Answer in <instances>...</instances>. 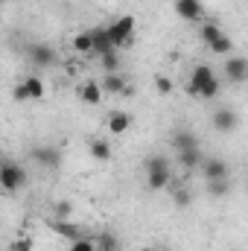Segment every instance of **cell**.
Instances as JSON below:
<instances>
[{
  "mask_svg": "<svg viewBox=\"0 0 248 251\" xmlns=\"http://www.w3.org/2000/svg\"><path fill=\"white\" fill-rule=\"evenodd\" d=\"M187 94L196 97V100H216V94H219V79H216V73H213L207 64H196L193 73H190Z\"/></svg>",
  "mask_w": 248,
  "mask_h": 251,
  "instance_id": "6da1fadb",
  "label": "cell"
},
{
  "mask_svg": "<svg viewBox=\"0 0 248 251\" xmlns=\"http://www.w3.org/2000/svg\"><path fill=\"white\" fill-rule=\"evenodd\" d=\"M170 178H173V173H170L167 158L152 155V158L146 161V184H149V190H164L170 184Z\"/></svg>",
  "mask_w": 248,
  "mask_h": 251,
  "instance_id": "7a4b0ae2",
  "label": "cell"
},
{
  "mask_svg": "<svg viewBox=\"0 0 248 251\" xmlns=\"http://www.w3.org/2000/svg\"><path fill=\"white\" fill-rule=\"evenodd\" d=\"M134 26H137L134 15H120L114 24H108V35H111V41H114V47H117V50H120L123 44H128V41H131Z\"/></svg>",
  "mask_w": 248,
  "mask_h": 251,
  "instance_id": "3957f363",
  "label": "cell"
},
{
  "mask_svg": "<svg viewBox=\"0 0 248 251\" xmlns=\"http://www.w3.org/2000/svg\"><path fill=\"white\" fill-rule=\"evenodd\" d=\"M47 88L38 76H26L18 88H15V100H24V102H35V100H44Z\"/></svg>",
  "mask_w": 248,
  "mask_h": 251,
  "instance_id": "277c9868",
  "label": "cell"
},
{
  "mask_svg": "<svg viewBox=\"0 0 248 251\" xmlns=\"http://www.w3.org/2000/svg\"><path fill=\"white\" fill-rule=\"evenodd\" d=\"M0 184L6 193H15V190H21L26 184V173L18 167V164H12V161H6L3 167H0Z\"/></svg>",
  "mask_w": 248,
  "mask_h": 251,
  "instance_id": "5b68a950",
  "label": "cell"
},
{
  "mask_svg": "<svg viewBox=\"0 0 248 251\" xmlns=\"http://www.w3.org/2000/svg\"><path fill=\"white\" fill-rule=\"evenodd\" d=\"M225 79L231 82H248V59L246 56H228L225 59Z\"/></svg>",
  "mask_w": 248,
  "mask_h": 251,
  "instance_id": "8992f818",
  "label": "cell"
},
{
  "mask_svg": "<svg viewBox=\"0 0 248 251\" xmlns=\"http://www.w3.org/2000/svg\"><path fill=\"white\" fill-rule=\"evenodd\" d=\"M210 126H213L216 131L228 134V131H234V128L240 126V117H237L231 108H216V111H213V117H210Z\"/></svg>",
  "mask_w": 248,
  "mask_h": 251,
  "instance_id": "52a82bcc",
  "label": "cell"
},
{
  "mask_svg": "<svg viewBox=\"0 0 248 251\" xmlns=\"http://www.w3.org/2000/svg\"><path fill=\"white\" fill-rule=\"evenodd\" d=\"M91 35H94V56H108V53H114L117 47H114V41H111V35H108V26H94L91 29Z\"/></svg>",
  "mask_w": 248,
  "mask_h": 251,
  "instance_id": "ba28073f",
  "label": "cell"
},
{
  "mask_svg": "<svg viewBox=\"0 0 248 251\" xmlns=\"http://www.w3.org/2000/svg\"><path fill=\"white\" fill-rule=\"evenodd\" d=\"M175 15L184 21H201L204 18V3L201 0H175Z\"/></svg>",
  "mask_w": 248,
  "mask_h": 251,
  "instance_id": "9c48e42d",
  "label": "cell"
},
{
  "mask_svg": "<svg viewBox=\"0 0 248 251\" xmlns=\"http://www.w3.org/2000/svg\"><path fill=\"white\" fill-rule=\"evenodd\" d=\"M173 146H175V152L198 149V137H196V131H190V128H175V131H173Z\"/></svg>",
  "mask_w": 248,
  "mask_h": 251,
  "instance_id": "30bf717a",
  "label": "cell"
},
{
  "mask_svg": "<svg viewBox=\"0 0 248 251\" xmlns=\"http://www.w3.org/2000/svg\"><path fill=\"white\" fill-rule=\"evenodd\" d=\"M32 158H35L38 164H44L47 170H59V164H62V155H59V149H53V146L32 149Z\"/></svg>",
  "mask_w": 248,
  "mask_h": 251,
  "instance_id": "8fae6325",
  "label": "cell"
},
{
  "mask_svg": "<svg viewBox=\"0 0 248 251\" xmlns=\"http://www.w3.org/2000/svg\"><path fill=\"white\" fill-rule=\"evenodd\" d=\"M79 97H82V102H88V105H99L102 102V97H105V91H102V82H85L82 85V91H79Z\"/></svg>",
  "mask_w": 248,
  "mask_h": 251,
  "instance_id": "7c38bea8",
  "label": "cell"
},
{
  "mask_svg": "<svg viewBox=\"0 0 248 251\" xmlns=\"http://www.w3.org/2000/svg\"><path fill=\"white\" fill-rule=\"evenodd\" d=\"M201 170H204V178H207V181H213V178H228V173H231L222 158H207V161L201 164Z\"/></svg>",
  "mask_w": 248,
  "mask_h": 251,
  "instance_id": "4fadbf2b",
  "label": "cell"
},
{
  "mask_svg": "<svg viewBox=\"0 0 248 251\" xmlns=\"http://www.w3.org/2000/svg\"><path fill=\"white\" fill-rule=\"evenodd\" d=\"M105 126H108L111 134H125L128 126H131V114H128V111H111L108 120H105Z\"/></svg>",
  "mask_w": 248,
  "mask_h": 251,
  "instance_id": "5bb4252c",
  "label": "cell"
},
{
  "mask_svg": "<svg viewBox=\"0 0 248 251\" xmlns=\"http://www.w3.org/2000/svg\"><path fill=\"white\" fill-rule=\"evenodd\" d=\"M26 53H29V59H32V62L41 64V67H47V64L56 62V53H53V47H47V44H32Z\"/></svg>",
  "mask_w": 248,
  "mask_h": 251,
  "instance_id": "9a60e30c",
  "label": "cell"
},
{
  "mask_svg": "<svg viewBox=\"0 0 248 251\" xmlns=\"http://www.w3.org/2000/svg\"><path fill=\"white\" fill-rule=\"evenodd\" d=\"M88 152H91L97 161H111V143L102 140V137H94V140L88 143Z\"/></svg>",
  "mask_w": 248,
  "mask_h": 251,
  "instance_id": "2e32d148",
  "label": "cell"
},
{
  "mask_svg": "<svg viewBox=\"0 0 248 251\" xmlns=\"http://www.w3.org/2000/svg\"><path fill=\"white\" fill-rule=\"evenodd\" d=\"M102 91L105 94H125V79L120 73H105V79H102Z\"/></svg>",
  "mask_w": 248,
  "mask_h": 251,
  "instance_id": "e0dca14e",
  "label": "cell"
},
{
  "mask_svg": "<svg viewBox=\"0 0 248 251\" xmlns=\"http://www.w3.org/2000/svg\"><path fill=\"white\" fill-rule=\"evenodd\" d=\"M73 50L82 53V56H94V35H91V29L88 32H79L73 38Z\"/></svg>",
  "mask_w": 248,
  "mask_h": 251,
  "instance_id": "ac0fdd59",
  "label": "cell"
},
{
  "mask_svg": "<svg viewBox=\"0 0 248 251\" xmlns=\"http://www.w3.org/2000/svg\"><path fill=\"white\" fill-rule=\"evenodd\" d=\"M178 161H181V167H184L187 173H193L196 167H201V164H204L198 149H187V152H178Z\"/></svg>",
  "mask_w": 248,
  "mask_h": 251,
  "instance_id": "d6986e66",
  "label": "cell"
},
{
  "mask_svg": "<svg viewBox=\"0 0 248 251\" xmlns=\"http://www.w3.org/2000/svg\"><path fill=\"white\" fill-rule=\"evenodd\" d=\"M228 193H231V178H213V181H207V196L225 199Z\"/></svg>",
  "mask_w": 248,
  "mask_h": 251,
  "instance_id": "ffe728a7",
  "label": "cell"
},
{
  "mask_svg": "<svg viewBox=\"0 0 248 251\" xmlns=\"http://www.w3.org/2000/svg\"><path fill=\"white\" fill-rule=\"evenodd\" d=\"M207 50H210V56H231V53H234V41H231L228 35H222V38H216L213 44H207Z\"/></svg>",
  "mask_w": 248,
  "mask_h": 251,
  "instance_id": "44dd1931",
  "label": "cell"
},
{
  "mask_svg": "<svg viewBox=\"0 0 248 251\" xmlns=\"http://www.w3.org/2000/svg\"><path fill=\"white\" fill-rule=\"evenodd\" d=\"M222 35H225V32H222V29H219V24H213V21L201 26V41H204V44H213V41H216V38H222Z\"/></svg>",
  "mask_w": 248,
  "mask_h": 251,
  "instance_id": "7402d4cb",
  "label": "cell"
},
{
  "mask_svg": "<svg viewBox=\"0 0 248 251\" xmlns=\"http://www.w3.org/2000/svg\"><path fill=\"white\" fill-rule=\"evenodd\" d=\"M67 251H97V240H88V237H79V240H70Z\"/></svg>",
  "mask_w": 248,
  "mask_h": 251,
  "instance_id": "603a6c76",
  "label": "cell"
},
{
  "mask_svg": "<svg viewBox=\"0 0 248 251\" xmlns=\"http://www.w3.org/2000/svg\"><path fill=\"white\" fill-rule=\"evenodd\" d=\"M99 62H102V67H105V73H120V56H117V50L108 53V56H102Z\"/></svg>",
  "mask_w": 248,
  "mask_h": 251,
  "instance_id": "cb8c5ba5",
  "label": "cell"
},
{
  "mask_svg": "<svg viewBox=\"0 0 248 251\" xmlns=\"http://www.w3.org/2000/svg\"><path fill=\"white\" fill-rule=\"evenodd\" d=\"M155 91H158V94H170V91H173V79L158 76V79H155Z\"/></svg>",
  "mask_w": 248,
  "mask_h": 251,
  "instance_id": "d4e9b609",
  "label": "cell"
},
{
  "mask_svg": "<svg viewBox=\"0 0 248 251\" xmlns=\"http://www.w3.org/2000/svg\"><path fill=\"white\" fill-rule=\"evenodd\" d=\"M97 246H102V249H105V251H117V240L105 234V237H99V243H97Z\"/></svg>",
  "mask_w": 248,
  "mask_h": 251,
  "instance_id": "484cf974",
  "label": "cell"
},
{
  "mask_svg": "<svg viewBox=\"0 0 248 251\" xmlns=\"http://www.w3.org/2000/svg\"><path fill=\"white\" fill-rule=\"evenodd\" d=\"M12 251H32V240H29V237H21V240L12 246Z\"/></svg>",
  "mask_w": 248,
  "mask_h": 251,
  "instance_id": "4316f807",
  "label": "cell"
},
{
  "mask_svg": "<svg viewBox=\"0 0 248 251\" xmlns=\"http://www.w3.org/2000/svg\"><path fill=\"white\" fill-rule=\"evenodd\" d=\"M70 210H73V207H70V201H59V204H56V216H59V219L70 216Z\"/></svg>",
  "mask_w": 248,
  "mask_h": 251,
  "instance_id": "83f0119b",
  "label": "cell"
},
{
  "mask_svg": "<svg viewBox=\"0 0 248 251\" xmlns=\"http://www.w3.org/2000/svg\"><path fill=\"white\" fill-rule=\"evenodd\" d=\"M175 201L178 204H190V193L187 190H175Z\"/></svg>",
  "mask_w": 248,
  "mask_h": 251,
  "instance_id": "f1b7e54d",
  "label": "cell"
},
{
  "mask_svg": "<svg viewBox=\"0 0 248 251\" xmlns=\"http://www.w3.org/2000/svg\"><path fill=\"white\" fill-rule=\"evenodd\" d=\"M140 251H155V249H140Z\"/></svg>",
  "mask_w": 248,
  "mask_h": 251,
  "instance_id": "f546056e",
  "label": "cell"
}]
</instances>
